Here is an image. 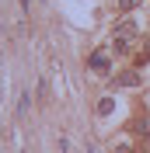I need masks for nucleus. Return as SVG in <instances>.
Wrapping results in <instances>:
<instances>
[{
	"label": "nucleus",
	"instance_id": "nucleus-7",
	"mask_svg": "<svg viewBox=\"0 0 150 153\" xmlns=\"http://www.w3.org/2000/svg\"><path fill=\"white\" fill-rule=\"evenodd\" d=\"M133 4H136V0H119V7H122V10H129Z\"/></svg>",
	"mask_w": 150,
	"mask_h": 153
},
{
	"label": "nucleus",
	"instance_id": "nucleus-4",
	"mask_svg": "<svg viewBox=\"0 0 150 153\" xmlns=\"http://www.w3.org/2000/svg\"><path fill=\"white\" fill-rule=\"evenodd\" d=\"M112 111V97H101V105H98V115H108Z\"/></svg>",
	"mask_w": 150,
	"mask_h": 153
},
{
	"label": "nucleus",
	"instance_id": "nucleus-2",
	"mask_svg": "<svg viewBox=\"0 0 150 153\" xmlns=\"http://www.w3.org/2000/svg\"><path fill=\"white\" fill-rule=\"evenodd\" d=\"M87 63H91V70H98V73H112V66H108V56H105V52H91V59H87Z\"/></svg>",
	"mask_w": 150,
	"mask_h": 153
},
{
	"label": "nucleus",
	"instance_id": "nucleus-5",
	"mask_svg": "<svg viewBox=\"0 0 150 153\" xmlns=\"http://www.w3.org/2000/svg\"><path fill=\"white\" fill-rule=\"evenodd\" d=\"M143 45H147V49H140V56H136V63H147V59H150V38L143 42Z\"/></svg>",
	"mask_w": 150,
	"mask_h": 153
},
{
	"label": "nucleus",
	"instance_id": "nucleus-6",
	"mask_svg": "<svg viewBox=\"0 0 150 153\" xmlns=\"http://www.w3.org/2000/svg\"><path fill=\"white\" fill-rule=\"evenodd\" d=\"M25 111H28V94L18 97V115H25Z\"/></svg>",
	"mask_w": 150,
	"mask_h": 153
},
{
	"label": "nucleus",
	"instance_id": "nucleus-3",
	"mask_svg": "<svg viewBox=\"0 0 150 153\" xmlns=\"http://www.w3.org/2000/svg\"><path fill=\"white\" fill-rule=\"evenodd\" d=\"M115 84H122V87H140V76H136V73H122V76H115Z\"/></svg>",
	"mask_w": 150,
	"mask_h": 153
},
{
	"label": "nucleus",
	"instance_id": "nucleus-1",
	"mask_svg": "<svg viewBox=\"0 0 150 153\" xmlns=\"http://www.w3.org/2000/svg\"><path fill=\"white\" fill-rule=\"evenodd\" d=\"M133 25L129 21H126V25H119V28H115V38H112V49L115 52H119V56H126V52H129V42H133Z\"/></svg>",
	"mask_w": 150,
	"mask_h": 153
}]
</instances>
